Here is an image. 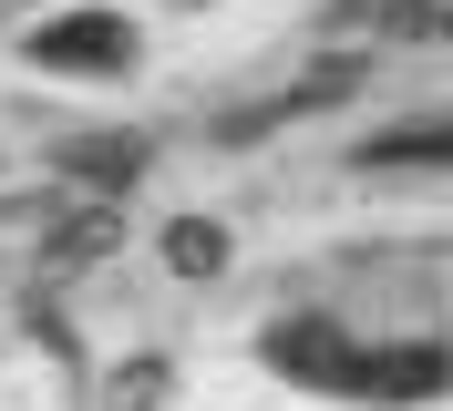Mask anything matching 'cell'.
I'll list each match as a JSON object with an SVG mask.
<instances>
[{"instance_id":"6","label":"cell","mask_w":453,"mask_h":411,"mask_svg":"<svg viewBox=\"0 0 453 411\" xmlns=\"http://www.w3.org/2000/svg\"><path fill=\"white\" fill-rule=\"evenodd\" d=\"M361 164H453V113H433V124H402V134H371Z\"/></svg>"},{"instance_id":"4","label":"cell","mask_w":453,"mask_h":411,"mask_svg":"<svg viewBox=\"0 0 453 411\" xmlns=\"http://www.w3.org/2000/svg\"><path fill=\"white\" fill-rule=\"evenodd\" d=\"M443 381H453V360H443V350H381L361 391H371V401H433Z\"/></svg>"},{"instance_id":"1","label":"cell","mask_w":453,"mask_h":411,"mask_svg":"<svg viewBox=\"0 0 453 411\" xmlns=\"http://www.w3.org/2000/svg\"><path fill=\"white\" fill-rule=\"evenodd\" d=\"M268 360H279L288 381H310V391H361V381H371V360H350V339H340L330 319H288V329H268Z\"/></svg>"},{"instance_id":"3","label":"cell","mask_w":453,"mask_h":411,"mask_svg":"<svg viewBox=\"0 0 453 411\" xmlns=\"http://www.w3.org/2000/svg\"><path fill=\"white\" fill-rule=\"evenodd\" d=\"M52 164H62V175H83V186H104V195H124V186L144 175V144H134V134H73Z\"/></svg>"},{"instance_id":"8","label":"cell","mask_w":453,"mask_h":411,"mask_svg":"<svg viewBox=\"0 0 453 411\" xmlns=\"http://www.w3.org/2000/svg\"><path fill=\"white\" fill-rule=\"evenodd\" d=\"M155 401H165V360H134L104 381V411H155Z\"/></svg>"},{"instance_id":"9","label":"cell","mask_w":453,"mask_h":411,"mask_svg":"<svg viewBox=\"0 0 453 411\" xmlns=\"http://www.w3.org/2000/svg\"><path fill=\"white\" fill-rule=\"evenodd\" d=\"M443 31H453V21H443Z\"/></svg>"},{"instance_id":"2","label":"cell","mask_w":453,"mask_h":411,"mask_svg":"<svg viewBox=\"0 0 453 411\" xmlns=\"http://www.w3.org/2000/svg\"><path fill=\"white\" fill-rule=\"evenodd\" d=\"M31 62H42V72H124V62H134V31L104 21V11H73V21L31 31Z\"/></svg>"},{"instance_id":"7","label":"cell","mask_w":453,"mask_h":411,"mask_svg":"<svg viewBox=\"0 0 453 411\" xmlns=\"http://www.w3.org/2000/svg\"><path fill=\"white\" fill-rule=\"evenodd\" d=\"M165 268H175V278H217V268H226V226H206V217L165 226Z\"/></svg>"},{"instance_id":"5","label":"cell","mask_w":453,"mask_h":411,"mask_svg":"<svg viewBox=\"0 0 453 411\" xmlns=\"http://www.w3.org/2000/svg\"><path fill=\"white\" fill-rule=\"evenodd\" d=\"M113 247H124V217H113V206H73V217L52 226V268H93Z\"/></svg>"}]
</instances>
